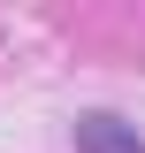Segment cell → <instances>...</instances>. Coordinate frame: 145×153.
<instances>
[{"mask_svg":"<svg viewBox=\"0 0 145 153\" xmlns=\"http://www.w3.org/2000/svg\"><path fill=\"white\" fill-rule=\"evenodd\" d=\"M76 153H145V138H138V123L92 107V115H76Z\"/></svg>","mask_w":145,"mask_h":153,"instance_id":"cell-1","label":"cell"}]
</instances>
